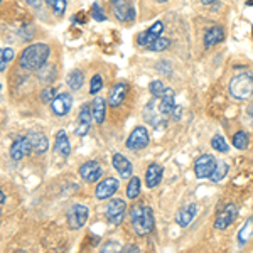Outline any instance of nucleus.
Masks as SVG:
<instances>
[{
    "mask_svg": "<svg viewBox=\"0 0 253 253\" xmlns=\"http://www.w3.org/2000/svg\"><path fill=\"white\" fill-rule=\"evenodd\" d=\"M49 54H51V49L47 44H31L20 54V66L27 71H39L41 68L46 66Z\"/></svg>",
    "mask_w": 253,
    "mask_h": 253,
    "instance_id": "f257e3e1",
    "label": "nucleus"
},
{
    "mask_svg": "<svg viewBox=\"0 0 253 253\" xmlns=\"http://www.w3.org/2000/svg\"><path fill=\"white\" fill-rule=\"evenodd\" d=\"M130 219H132L133 231L138 236L149 235L154 230V213L150 208H142V206H133L130 210Z\"/></svg>",
    "mask_w": 253,
    "mask_h": 253,
    "instance_id": "f03ea898",
    "label": "nucleus"
},
{
    "mask_svg": "<svg viewBox=\"0 0 253 253\" xmlns=\"http://www.w3.org/2000/svg\"><path fill=\"white\" fill-rule=\"evenodd\" d=\"M230 95L236 100H248L253 95V75L250 71L238 73L230 81Z\"/></svg>",
    "mask_w": 253,
    "mask_h": 253,
    "instance_id": "7ed1b4c3",
    "label": "nucleus"
},
{
    "mask_svg": "<svg viewBox=\"0 0 253 253\" xmlns=\"http://www.w3.org/2000/svg\"><path fill=\"white\" fill-rule=\"evenodd\" d=\"M125 211H126V203L124 199H112L105 208V216H107L110 224H120L125 218Z\"/></svg>",
    "mask_w": 253,
    "mask_h": 253,
    "instance_id": "20e7f679",
    "label": "nucleus"
},
{
    "mask_svg": "<svg viewBox=\"0 0 253 253\" xmlns=\"http://www.w3.org/2000/svg\"><path fill=\"white\" fill-rule=\"evenodd\" d=\"M89 216V210L83 205H75L71 206V210L68 211V223L73 230H80L83 228L88 221Z\"/></svg>",
    "mask_w": 253,
    "mask_h": 253,
    "instance_id": "39448f33",
    "label": "nucleus"
},
{
    "mask_svg": "<svg viewBox=\"0 0 253 253\" xmlns=\"http://www.w3.org/2000/svg\"><path fill=\"white\" fill-rule=\"evenodd\" d=\"M126 149L130 150H140V149H145L149 145V132L144 126H137V128L132 130V133L128 135L125 142Z\"/></svg>",
    "mask_w": 253,
    "mask_h": 253,
    "instance_id": "423d86ee",
    "label": "nucleus"
},
{
    "mask_svg": "<svg viewBox=\"0 0 253 253\" xmlns=\"http://www.w3.org/2000/svg\"><path fill=\"white\" fill-rule=\"evenodd\" d=\"M216 167V159L210 154H205L194 162V174L198 179H206L210 177L211 172L214 170Z\"/></svg>",
    "mask_w": 253,
    "mask_h": 253,
    "instance_id": "0eeeda50",
    "label": "nucleus"
},
{
    "mask_svg": "<svg viewBox=\"0 0 253 253\" xmlns=\"http://www.w3.org/2000/svg\"><path fill=\"white\" fill-rule=\"evenodd\" d=\"M113 3V14L122 22H132L135 19V10L128 3V0H112Z\"/></svg>",
    "mask_w": 253,
    "mask_h": 253,
    "instance_id": "6e6552de",
    "label": "nucleus"
},
{
    "mask_svg": "<svg viewBox=\"0 0 253 253\" xmlns=\"http://www.w3.org/2000/svg\"><path fill=\"white\" fill-rule=\"evenodd\" d=\"M101 174H103V169H101V166L98 164L96 161H88V162H84V164L80 167L81 179H83V181H86V182L100 181Z\"/></svg>",
    "mask_w": 253,
    "mask_h": 253,
    "instance_id": "1a4fd4ad",
    "label": "nucleus"
},
{
    "mask_svg": "<svg viewBox=\"0 0 253 253\" xmlns=\"http://www.w3.org/2000/svg\"><path fill=\"white\" fill-rule=\"evenodd\" d=\"M32 150H34V149H32V144H31V140H29V137H27V135L26 137H20L10 147V157L14 159V161H20V159L29 156Z\"/></svg>",
    "mask_w": 253,
    "mask_h": 253,
    "instance_id": "9d476101",
    "label": "nucleus"
},
{
    "mask_svg": "<svg viewBox=\"0 0 253 253\" xmlns=\"http://www.w3.org/2000/svg\"><path fill=\"white\" fill-rule=\"evenodd\" d=\"M162 31H164V24L162 22H156V24H152V26L149 27L145 32H140L138 34V38H137V42L140 44L142 47H149L150 44L156 41L159 36L162 34Z\"/></svg>",
    "mask_w": 253,
    "mask_h": 253,
    "instance_id": "9b49d317",
    "label": "nucleus"
},
{
    "mask_svg": "<svg viewBox=\"0 0 253 253\" xmlns=\"http://www.w3.org/2000/svg\"><path fill=\"white\" fill-rule=\"evenodd\" d=\"M117 191H118V181H117L115 177H107V179H103V181H101L100 184L96 186L95 196H96V199L103 201V199L112 198V196L115 194Z\"/></svg>",
    "mask_w": 253,
    "mask_h": 253,
    "instance_id": "f8f14e48",
    "label": "nucleus"
},
{
    "mask_svg": "<svg viewBox=\"0 0 253 253\" xmlns=\"http://www.w3.org/2000/svg\"><path fill=\"white\" fill-rule=\"evenodd\" d=\"M235 218H236L235 205H228L226 208H223L218 213V216H216V221H214L216 230H226V228L235 221Z\"/></svg>",
    "mask_w": 253,
    "mask_h": 253,
    "instance_id": "ddd939ff",
    "label": "nucleus"
},
{
    "mask_svg": "<svg viewBox=\"0 0 253 253\" xmlns=\"http://www.w3.org/2000/svg\"><path fill=\"white\" fill-rule=\"evenodd\" d=\"M91 120H95V118H93V108H89L88 105H83V107L80 108V120H78V126H76V135H80V137L86 135L89 132Z\"/></svg>",
    "mask_w": 253,
    "mask_h": 253,
    "instance_id": "4468645a",
    "label": "nucleus"
},
{
    "mask_svg": "<svg viewBox=\"0 0 253 253\" xmlns=\"http://www.w3.org/2000/svg\"><path fill=\"white\" fill-rule=\"evenodd\" d=\"M51 107H52V112H54L56 115L63 117V115H66L69 110H71L73 98H71L69 93H61V95H58V96L54 98V100H52Z\"/></svg>",
    "mask_w": 253,
    "mask_h": 253,
    "instance_id": "2eb2a0df",
    "label": "nucleus"
},
{
    "mask_svg": "<svg viewBox=\"0 0 253 253\" xmlns=\"http://www.w3.org/2000/svg\"><path fill=\"white\" fill-rule=\"evenodd\" d=\"M112 164L115 167V170H118V174H120L124 179H128L133 172L132 162H130L125 156H122V154H115V156L112 157Z\"/></svg>",
    "mask_w": 253,
    "mask_h": 253,
    "instance_id": "dca6fc26",
    "label": "nucleus"
},
{
    "mask_svg": "<svg viewBox=\"0 0 253 253\" xmlns=\"http://www.w3.org/2000/svg\"><path fill=\"white\" fill-rule=\"evenodd\" d=\"M126 91H128L126 83L113 84V88L110 89V95H108V103L112 105V107H120V105L124 103L125 96H126Z\"/></svg>",
    "mask_w": 253,
    "mask_h": 253,
    "instance_id": "f3484780",
    "label": "nucleus"
},
{
    "mask_svg": "<svg viewBox=\"0 0 253 253\" xmlns=\"http://www.w3.org/2000/svg\"><path fill=\"white\" fill-rule=\"evenodd\" d=\"M196 214H198V206L187 205L177 213V216H175V221H177V224L181 228H186V226H189L191 221L196 218Z\"/></svg>",
    "mask_w": 253,
    "mask_h": 253,
    "instance_id": "a211bd4d",
    "label": "nucleus"
},
{
    "mask_svg": "<svg viewBox=\"0 0 253 253\" xmlns=\"http://www.w3.org/2000/svg\"><path fill=\"white\" fill-rule=\"evenodd\" d=\"M162 174H164V170H162V167L159 164H156V162L147 167V172H145V184H147V187H156V186L161 184Z\"/></svg>",
    "mask_w": 253,
    "mask_h": 253,
    "instance_id": "6ab92c4d",
    "label": "nucleus"
},
{
    "mask_svg": "<svg viewBox=\"0 0 253 253\" xmlns=\"http://www.w3.org/2000/svg\"><path fill=\"white\" fill-rule=\"evenodd\" d=\"M27 137H29V140H31V144H32V149H34V152L44 154V152L47 150L49 142H47V137L44 135L42 132H38V130H32V132L27 133Z\"/></svg>",
    "mask_w": 253,
    "mask_h": 253,
    "instance_id": "aec40b11",
    "label": "nucleus"
},
{
    "mask_svg": "<svg viewBox=\"0 0 253 253\" xmlns=\"http://www.w3.org/2000/svg\"><path fill=\"white\" fill-rule=\"evenodd\" d=\"M175 107H177V105H175V101H174V91L170 88H167L164 96L161 98V103H159L161 113H162V115H172Z\"/></svg>",
    "mask_w": 253,
    "mask_h": 253,
    "instance_id": "412c9836",
    "label": "nucleus"
},
{
    "mask_svg": "<svg viewBox=\"0 0 253 253\" xmlns=\"http://www.w3.org/2000/svg\"><path fill=\"white\" fill-rule=\"evenodd\" d=\"M223 39H224V31H223V27H219V26L211 27V29L208 31V32H206V36H205V47H206V49L213 47V46H216V44L221 42Z\"/></svg>",
    "mask_w": 253,
    "mask_h": 253,
    "instance_id": "4be33fe9",
    "label": "nucleus"
},
{
    "mask_svg": "<svg viewBox=\"0 0 253 253\" xmlns=\"http://www.w3.org/2000/svg\"><path fill=\"white\" fill-rule=\"evenodd\" d=\"M91 108H93V118L98 125H101L105 122V115H107V101L103 98L96 96L91 103Z\"/></svg>",
    "mask_w": 253,
    "mask_h": 253,
    "instance_id": "5701e85b",
    "label": "nucleus"
},
{
    "mask_svg": "<svg viewBox=\"0 0 253 253\" xmlns=\"http://www.w3.org/2000/svg\"><path fill=\"white\" fill-rule=\"evenodd\" d=\"M56 152L61 154V157H68L71 152V145H69L66 130H59L56 133Z\"/></svg>",
    "mask_w": 253,
    "mask_h": 253,
    "instance_id": "b1692460",
    "label": "nucleus"
},
{
    "mask_svg": "<svg viewBox=\"0 0 253 253\" xmlns=\"http://www.w3.org/2000/svg\"><path fill=\"white\" fill-rule=\"evenodd\" d=\"M159 113H161V108L156 107V101H149V103H147V107H145V110H144L145 122H147V124L156 126L159 124Z\"/></svg>",
    "mask_w": 253,
    "mask_h": 253,
    "instance_id": "393cba45",
    "label": "nucleus"
},
{
    "mask_svg": "<svg viewBox=\"0 0 253 253\" xmlns=\"http://www.w3.org/2000/svg\"><path fill=\"white\" fill-rule=\"evenodd\" d=\"M228 170H230V167H228L226 162H223V161L216 162V167H214L213 172H211L210 179H211V181H213V182H219V181H223V179L226 177Z\"/></svg>",
    "mask_w": 253,
    "mask_h": 253,
    "instance_id": "a878e982",
    "label": "nucleus"
},
{
    "mask_svg": "<svg viewBox=\"0 0 253 253\" xmlns=\"http://www.w3.org/2000/svg\"><path fill=\"white\" fill-rule=\"evenodd\" d=\"M253 236V218L247 219V223L242 226V230L238 231V243L245 245Z\"/></svg>",
    "mask_w": 253,
    "mask_h": 253,
    "instance_id": "bb28decb",
    "label": "nucleus"
},
{
    "mask_svg": "<svg viewBox=\"0 0 253 253\" xmlns=\"http://www.w3.org/2000/svg\"><path fill=\"white\" fill-rule=\"evenodd\" d=\"M83 81H84L83 73H81L80 69H76V71H73L71 75H69V78H68V86L76 91V89H80L81 86H83Z\"/></svg>",
    "mask_w": 253,
    "mask_h": 253,
    "instance_id": "cd10ccee",
    "label": "nucleus"
},
{
    "mask_svg": "<svg viewBox=\"0 0 253 253\" xmlns=\"http://www.w3.org/2000/svg\"><path fill=\"white\" fill-rule=\"evenodd\" d=\"M138 194H140V179L132 177L128 181V186H126V198H128V199H137Z\"/></svg>",
    "mask_w": 253,
    "mask_h": 253,
    "instance_id": "c85d7f7f",
    "label": "nucleus"
},
{
    "mask_svg": "<svg viewBox=\"0 0 253 253\" xmlns=\"http://www.w3.org/2000/svg\"><path fill=\"white\" fill-rule=\"evenodd\" d=\"M248 142H250V138H248V133L245 132V130H240V132H236L235 135H233V145H235V149L245 150L248 147Z\"/></svg>",
    "mask_w": 253,
    "mask_h": 253,
    "instance_id": "c756f323",
    "label": "nucleus"
},
{
    "mask_svg": "<svg viewBox=\"0 0 253 253\" xmlns=\"http://www.w3.org/2000/svg\"><path fill=\"white\" fill-rule=\"evenodd\" d=\"M166 86H164V83H162L161 80H156V81H152V83L149 84V91H150V95H152L156 100H161L162 96H164V93H166Z\"/></svg>",
    "mask_w": 253,
    "mask_h": 253,
    "instance_id": "7c9ffc66",
    "label": "nucleus"
},
{
    "mask_svg": "<svg viewBox=\"0 0 253 253\" xmlns=\"http://www.w3.org/2000/svg\"><path fill=\"white\" fill-rule=\"evenodd\" d=\"M170 46V41L169 39H166V38H162V36H159V38L154 41L152 44H150L149 47V51H154V52H161V51H166L167 47Z\"/></svg>",
    "mask_w": 253,
    "mask_h": 253,
    "instance_id": "2f4dec72",
    "label": "nucleus"
},
{
    "mask_svg": "<svg viewBox=\"0 0 253 253\" xmlns=\"http://www.w3.org/2000/svg\"><path fill=\"white\" fill-rule=\"evenodd\" d=\"M12 59H14V49L2 47V51H0V69L5 71V66L10 63Z\"/></svg>",
    "mask_w": 253,
    "mask_h": 253,
    "instance_id": "473e14b6",
    "label": "nucleus"
},
{
    "mask_svg": "<svg viewBox=\"0 0 253 253\" xmlns=\"http://www.w3.org/2000/svg\"><path fill=\"white\" fill-rule=\"evenodd\" d=\"M211 147L216 150V152H221V154H224V152H228V144H226V140L223 138V135H214L213 138H211Z\"/></svg>",
    "mask_w": 253,
    "mask_h": 253,
    "instance_id": "72a5a7b5",
    "label": "nucleus"
},
{
    "mask_svg": "<svg viewBox=\"0 0 253 253\" xmlns=\"http://www.w3.org/2000/svg\"><path fill=\"white\" fill-rule=\"evenodd\" d=\"M44 2H46L47 5L54 10V14L58 15V17L59 15H63L64 10H66V0H44Z\"/></svg>",
    "mask_w": 253,
    "mask_h": 253,
    "instance_id": "f704fd0d",
    "label": "nucleus"
},
{
    "mask_svg": "<svg viewBox=\"0 0 253 253\" xmlns=\"http://www.w3.org/2000/svg\"><path fill=\"white\" fill-rule=\"evenodd\" d=\"M101 88H103V80H101L100 75H95L91 78V81H89V93H91V95H96Z\"/></svg>",
    "mask_w": 253,
    "mask_h": 253,
    "instance_id": "c9c22d12",
    "label": "nucleus"
},
{
    "mask_svg": "<svg viewBox=\"0 0 253 253\" xmlns=\"http://www.w3.org/2000/svg\"><path fill=\"white\" fill-rule=\"evenodd\" d=\"M54 88H44L42 93H41V100H42V103H52V100H54Z\"/></svg>",
    "mask_w": 253,
    "mask_h": 253,
    "instance_id": "e433bc0d",
    "label": "nucleus"
},
{
    "mask_svg": "<svg viewBox=\"0 0 253 253\" xmlns=\"http://www.w3.org/2000/svg\"><path fill=\"white\" fill-rule=\"evenodd\" d=\"M91 17L98 20V22H101V20H107V15H105V12L98 7V3H93L91 7Z\"/></svg>",
    "mask_w": 253,
    "mask_h": 253,
    "instance_id": "4c0bfd02",
    "label": "nucleus"
},
{
    "mask_svg": "<svg viewBox=\"0 0 253 253\" xmlns=\"http://www.w3.org/2000/svg\"><path fill=\"white\" fill-rule=\"evenodd\" d=\"M27 3H29L31 7H36V9H39L41 7V0H26Z\"/></svg>",
    "mask_w": 253,
    "mask_h": 253,
    "instance_id": "58836bf2",
    "label": "nucleus"
},
{
    "mask_svg": "<svg viewBox=\"0 0 253 253\" xmlns=\"http://www.w3.org/2000/svg\"><path fill=\"white\" fill-rule=\"evenodd\" d=\"M73 20H81V24H84V14H78L73 17Z\"/></svg>",
    "mask_w": 253,
    "mask_h": 253,
    "instance_id": "ea45409f",
    "label": "nucleus"
},
{
    "mask_svg": "<svg viewBox=\"0 0 253 253\" xmlns=\"http://www.w3.org/2000/svg\"><path fill=\"white\" fill-rule=\"evenodd\" d=\"M128 250H133V252H138V248H137V247H125V248H124V252H128Z\"/></svg>",
    "mask_w": 253,
    "mask_h": 253,
    "instance_id": "a19ab883",
    "label": "nucleus"
},
{
    "mask_svg": "<svg viewBox=\"0 0 253 253\" xmlns=\"http://www.w3.org/2000/svg\"><path fill=\"white\" fill-rule=\"evenodd\" d=\"M248 115H250L253 118V101L250 103V107H248Z\"/></svg>",
    "mask_w": 253,
    "mask_h": 253,
    "instance_id": "79ce46f5",
    "label": "nucleus"
},
{
    "mask_svg": "<svg viewBox=\"0 0 253 253\" xmlns=\"http://www.w3.org/2000/svg\"><path fill=\"white\" fill-rule=\"evenodd\" d=\"M214 0H201V3L203 5H211V3H213Z\"/></svg>",
    "mask_w": 253,
    "mask_h": 253,
    "instance_id": "37998d69",
    "label": "nucleus"
},
{
    "mask_svg": "<svg viewBox=\"0 0 253 253\" xmlns=\"http://www.w3.org/2000/svg\"><path fill=\"white\" fill-rule=\"evenodd\" d=\"M156 2H159V3H164V2H167V0H156Z\"/></svg>",
    "mask_w": 253,
    "mask_h": 253,
    "instance_id": "c03bdc74",
    "label": "nucleus"
}]
</instances>
